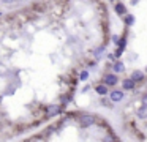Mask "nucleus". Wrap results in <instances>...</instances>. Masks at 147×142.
Instances as JSON below:
<instances>
[{
    "instance_id": "nucleus-1",
    "label": "nucleus",
    "mask_w": 147,
    "mask_h": 142,
    "mask_svg": "<svg viewBox=\"0 0 147 142\" xmlns=\"http://www.w3.org/2000/svg\"><path fill=\"white\" fill-rule=\"evenodd\" d=\"M78 123H79L81 128H89V126H92L95 123V117L90 115V114H82L78 118Z\"/></svg>"
},
{
    "instance_id": "nucleus-2",
    "label": "nucleus",
    "mask_w": 147,
    "mask_h": 142,
    "mask_svg": "<svg viewBox=\"0 0 147 142\" xmlns=\"http://www.w3.org/2000/svg\"><path fill=\"white\" fill-rule=\"evenodd\" d=\"M117 82H119V77H117V74H114V73L105 74V77H103V84H105L106 87H114V85H117Z\"/></svg>"
},
{
    "instance_id": "nucleus-3",
    "label": "nucleus",
    "mask_w": 147,
    "mask_h": 142,
    "mask_svg": "<svg viewBox=\"0 0 147 142\" xmlns=\"http://www.w3.org/2000/svg\"><path fill=\"white\" fill-rule=\"evenodd\" d=\"M60 110H62L60 104H49V106L46 107V117H48V118L55 117V115H59V114H60Z\"/></svg>"
},
{
    "instance_id": "nucleus-4",
    "label": "nucleus",
    "mask_w": 147,
    "mask_h": 142,
    "mask_svg": "<svg viewBox=\"0 0 147 142\" xmlns=\"http://www.w3.org/2000/svg\"><path fill=\"white\" fill-rule=\"evenodd\" d=\"M109 98H111L112 103H119V101L123 100V92L122 90H112L111 93H109Z\"/></svg>"
},
{
    "instance_id": "nucleus-5",
    "label": "nucleus",
    "mask_w": 147,
    "mask_h": 142,
    "mask_svg": "<svg viewBox=\"0 0 147 142\" xmlns=\"http://www.w3.org/2000/svg\"><path fill=\"white\" fill-rule=\"evenodd\" d=\"M130 79L134 81V82H141V81H144V73L141 71V69H134V71L131 73Z\"/></svg>"
},
{
    "instance_id": "nucleus-6",
    "label": "nucleus",
    "mask_w": 147,
    "mask_h": 142,
    "mask_svg": "<svg viewBox=\"0 0 147 142\" xmlns=\"http://www.w3.org/2000/svg\"><path fill=\"white\" fill-rule=\"evenodd\" d=\"M134 85H136V82L131 81V79H125V81L122 82V87H123V90H133Z\"/></svg>"
},
{
    "instance_id": "nucleus-7",
    "label": "nucleus",
    "mask_w": 147,
    "mask_h": 142,
    "mask_svg": "<svg viewBox=\"0 0 147 142\" xmlns=\"http://www.w3.org/2000/svg\"><path fill=\"white\" fill-rule=\"evenodd\" d=\"M95 92L98 95H106V93H108V87H106L105 84H100V85H96V87H95Z\"/></svg>"
},
{
    "instance_id": "nucleus-8",
    "label": "nucleus",
    "mask_w": 147,
    "mask_h": 142,
    "mask_svg": "<svg viewBox=\"0 0 147 142\" xmlns=\"http://www.w3.org/2000/svg\"><path fill=\"white\" fill-rule=\"evenodd\" d=\"M138 117H139V118H147V107L141 106L139 109H138Z\"/></svg>"
},
{
    "instance_id": "nucleus-9",
    "label": "nucleus",
    "mask_w": 147,
    "mask_h": 142,
    "mask_svg": "<svg viewBox=\"0 0 147 142\" xmlns=\"http://www.w3.org/2000/svg\"><path fill=\"white\" fill-rule=\"evenodd\" d=\"M112 68H114V74H117V73H122V71H123V63H122V62H117V63H115V65L114 66H112Z\"/></svg>"
},
{
    "instance_id": "nucleus-10",
    "label": "nucleus",
    "mask_w": 147,
    "mask_h": 142,
    "mask_svg": "<svg viewBox=\"0 0 147 142\" xmlns=\"http://www.w3.org/2000/svg\"><path fill=\"white\" fill-rule=\"evenodd\" d=\"M115 11H117L119 14H125V11H127V9H125V6L122 5V3H115Z\"/></svg>"
},
{
    "instance_id": "nucleus-11",
    "label": "nucleus",
    "mask_w": 147,
    "mask_h": 142,
    "mask_svg": "<svg viewBox=\"0 0 147 142\" xmlns=\"http://www.w3.org/2000/svg\"><path fill=\"white\" fill-rule=\"evenodd\" d=\"M141 106H142V107H147V93L144 95L142 98H141Z\"/></svg>"
},
{
    "instance_id": "nucleus-12",
    "label": "nucleus",
    "mask_w": 147,
    "mask_h": 142,
    "mask_svg": "<svg viewBox=\"0 0 147 142\" xmlns=\"http://www.w3.org/2000/svg\"><path fill=\"white\" fill-rule=\"evenodd\" d=\"M79 77H81V81H86V79L89 77V73H87V71H82V73H81Z\"/></svg>"
},
{
    "instance_id": "nucleus-13",
    "label": "nucleus",
    "mask_w": 147,
    "mask_h": 142,
    "mask_svg": "<svg viewBox=\"0 0 147 142\" xmlns=\"http://www.w3.org/2000/svg\"><path fill=\"white\" fill-rule=\"evenodd\" d=\"M133 22H134V17H133V16H127V24L131 25Z\"/></svg>"
},
{
    "instance_id": "nucleus-14",
    "label": "nucleus",
    "mask_w": 147,
    "mask_h": 142,
    "mask_svg": "<svg viewBox=\"0 0 147 142\" xmlns=\"http://www.w3.org/2000/svg\"><path fill=\"white\" fill-rule=\"evenodd\" d=\"M2 2H3V3H7V5H11V3H14L16 0H2Z\"/></svg>"
},
{
    "instance_id": "nucleus-15",
    "label": "nucleus",
    "mask_w": 147,
    "mask_h": 142,
    "mask_svg": "<svg viewBox=\"0 0 147 142\" xmlns=\"http://www.w3.org/2000/svg\"><path fill=\"white\" fill-rule=\"evenodd\" d=\"M146 73H147V68H146Z\"/></svg>"
}]
</instances>
